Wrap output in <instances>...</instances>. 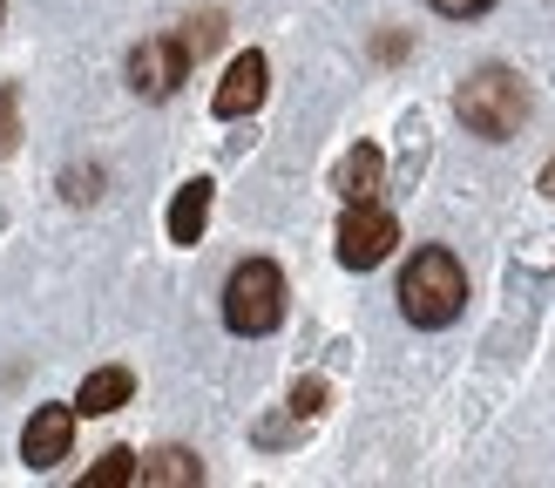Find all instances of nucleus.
Returning a JSON list of instances; mask_svg holds the SVG:
<instances>
[{
  "label": "nucleus",
  "instance_id": "f257e3e1",
  "mask_svg": "<svg viewBox=\"0 0 555 488\" xmlns=\"http://www.w3.org/2000/svg\"><path fill=\"white\" fill-rule=\"evenodd\" d=\"M467 312V271L448 244H421L400 271V319L421 325V333H440Z\"/></svg>",
  "mask_w": 555,
  "mask_h": 488
},
{
  "label": "nucleus",
  "instance_id": "f03ea898",
  "mask_svg": "<svg viewBox=\"0 0 555 488\" xmlns=\"http://www.w3.org/2000/svg\"><path fill=\"white\" fill-rule=\"evenodd\" d=\"M529 108H535L529 81H521L515 68H502V62L475 68V75L454 89V116H461V129H475L481 143H508V136L529 123Z\"/></svg>",
  "mask_w": 555,
  "mask_h": 488
},
{
  "label": "nucleus",
  "instance_id": "7ed1b4c3",
  "mask_svg": "<svg viewBox=\"0 0 555 488\" xmlns=\"http://www.w3.org/2000/svg\"><path fill=\"white\" fill-rule=\"evenodd\" d=\"M285 271H278L271 258H244L231 265V279H224V325L237 339H264L285 325Z\"/></svg>",
  "mask_w": 555,
  "mask_h": 488
},
{
  "label": "nucleus",
  "instance_id": "20e7f679",
  "mask_svg": "<svg viewBox=\"0 0 555 488\" xmlns=\"http://www.w3.org/2000/svg\"><path fill=\"white\" fill-rule=\"evenodd\" d=\"M393 244H400V224H393V210H379V197L373 204H346V217H339V265L346 271L386 265Z\"/></svg>",
  "mask_w": 555,
  "mask_h": 488
},
{
  "label": "nucleus",
  "instance_id": "39448f33",
  "mask_svg": "<svg viewBox=\"0 0 555 488\" xmlns=\"http://www.w3.org/2000/svg\"><path fill=\"white\" fill-rule=\"evenodd\" d=\"M183 81H190V54H183L170 35L135 41V54H129V89L143 95V102H170Z\"/></svg>",
  "mask_w": 555,
  "mask_h": 488
},
{
  "label": "nucleus",
  "instance_id": "423d86ee",
  "mask_svg": "<svg viewBox=\"0 0 555 488\" xmlns=\"http://www.w3.org/2000/svg\"><path fill=\"white\" fill-rule=\"evenodd\" d=\"M68 448H75V407H68V400L35 407V414H27V427H21V461H27L35 475H48V468H62V461H68Z\"/></svg>",
  "mask_w": 555,
  "mask_h": 488
},
{
  "label": "nucleus",
  "instance_id": "0eeeda50",
  "mask_svg": "<svg viewBox=\"0 0 555 488\" xmlns=\"http://www.w3.org/2000/svg\"><path fill=\"white\" fill-rule=\"evenodd\" d=\"M264 95H271V62H264L258 48H244L237 62L224 68V81H217V95H210V116H217V123L258 116V108H264Z\"/></svg>",
  "mask_w": 555,
  "mask_h": 488
},
{
  "label": "nucleus",
  "instance_id": "6e6552de",
  "mask_svg": "<svg viewBox=\"0 0 555 488\" xmlns=\"http://www.w3.org/2000/svg\"><path fill=\"white\" fill-rule=\"evenodd\" d=\"M210 197H217L210 177H190V183L177 190L170 210H163V231H170V244H197V237H204V224H210Z\"/></svg>",
  "mask_w": 555,
  "mask_h": 488
},
{
  "label": "nucleus",
  "instance_id": "1a4fd4ad",
  "mask_svg": "<svg viewBox=\"0 0 555 488\" xmlns=\"http://www.w3.org/2000/svg\"><path fill=\"white\" fill-rule=\"evenodd\" d=\"M204 481V461L190 448H150L135 454V488H197Z\"/></svg>",
  "mask_w": 555,
  "mask_h": 488
},
{
  "label": "nucleus",
  "instance_id": "9d476101",
  "mask_svg": "<svg viewBox=\"0 0 555 488\" xmlns=\"http://www.w3.org/2000/svg\"><path fill=\"white\" fill-rule=\"evenodd\" d=\"M379 177H386V163L373 143H352L339 156V170H332V190H339V204H373L379 197Z\"/></svg>",
  "mask_w": 555,
  "mask_h": 488
},
{
  "label": "nucleus",
  "instance_id": "9b49d317",
  "mask_svg": "<svg viewBox=\"0 0 555 488\" xmlns=\"http://www.w3.org/2000/svg\"><path fill=\"white\" fill-rule=\"evenodd\" d=\"M135 400V373L129 367H95L89 380H81V394H75V407H81V414H116V407H129Z\"/></svg>",
  "mask_w": 555,
  "mask_h": 488
},
{
  "label": "nucleus",
  "instance_id": "f8f14e48",
  "mask_svg": "<svg viewBox=\"0 0 555 488\" xmlns=\"http://www.w3.org/2000/svg\"><path fill=\"white\" fill-rule=\"evenodd\" d=\"M170 41L190 54V68H197L204 62V54L217 48V41H224V14H190L183 27H170Z\"/></svg>",
  "mask_w": 555,
  "mask_h": 488
},
{
  "label": "nucleus",
  "instance_id": "ddd939ff",
  "mask_svg": "<svg viewBox=\"0 0 555 488\" xmlns=\"http://www.w3.org/2000/svg\"><path fill=\"white\" fill-rule=\"evenodd\" d=\"M81 481H89V488H122V481H135V454H129V448H108Z\"/></svg>",
  "mask_w": 555,
  "mask_h": 488
},
{
  "label": "nucleus",
  "instance_id": "4468645a",
  "mask_svg": "<svg viewBox=\"0 0 555 488\" xmlns=\"http://www.w3.org/2000/svg\"><path fill=\"white\" fill-rule=\"evenodd\" d=\"M285 407H292V421H298V427H312V421L325 414V380H298Z\"/></svg>",
  "mask_w": 555,
  "mask_h": 488
},
{
  "label": "nucleus",
  "instance_id": "2eb2a0df",
  "mask_svg": "<svg viewBox=\"0 0 555 488\" xmlns=\"http://www.w3.org/2000/svg\"><path fill=\"white\" fill-rule=\"evenodd\" d=\"M14 143H21V89L0 81V156H14Z\"/></svg>",
  "mask_w": 555,
  "mask_h": 488
},
{
  "label": "nucleus",
  "instance_id": "dca6fc26",
  "mask_svg": "<svg viewBox=\"0 0 555 488\" xmlns=\"http://www.w3.org/2000/svg\"><path fill=\"white\" fill-rule=\"evenodd\" d=\"M95 183H102L95 170H68V177H62V190H68V197H75V204H95V197H102V190H95Z\"/></svg>",
  "mask_w": 555,
  "mask_h": 488
},
{
  "label": "nucleus",
  "instance_id": "f3484780",
  "mask_svg": "<svg viewBox=\"0 0 555 488\" xmlns=\"http://www.w3.org/2000/svg\"><path fill=\"white\" fill-rule=\"evenodd\" d=\"M434 14H448V21H475V14H488L494 0H427Z\"/></svg>",
  "mask_w": 555,
  "mask_h": 488
},
{
  "label": "nucleus",
  "instance_id": "a211bd4d",
  "mask_svg": "<svg viewBox=\"0 0 555 488\" xmlns=\"http://www.w3.org/2000/svg\"><path fill=\"white\" fill-rule=\"evenodd\" d=\"M406 48H413V41H406V35H393V27H386V35L373 41V54H379V62H400V54H406Z\"/></svg>",
  "mask_w": 555,
  "mask_h": 488
},
{
  "label": "nucleus",
  "instance_id": "6ab92c4d",
  "mask_svg": "<svg viewBox=\"0 0 555 488\" xmlns=\"http://www.w3.org/2000/svg\"><path fill=\"white\" fill-rule=\"evenodd\" d=\"M535 190H542V197H548V204H555V156H548V163H542V177H535Z\"/></svg>",
  "mask_w": 555,
  "mask_h": 488
}]
</instances>
